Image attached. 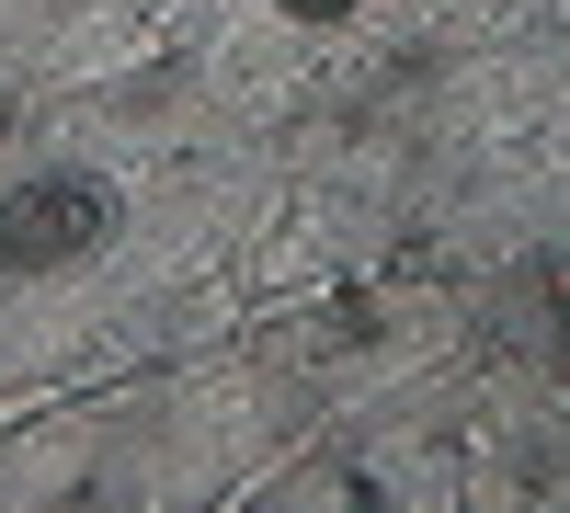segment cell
I'll use <instances>...</instances> for the list:
<instances>
[{
    "label": "cell",
    "mask_w": 570,
    "mask_h": 513,
    "mask_svg": "<svg viewBox=\"0 0 570 513\" xmlns=\"http://www.w3.org/2000/svg\"><path fill=\"white\" fill-rule=\"evenodd\" d=\"M0 115H12V103H0Z\"/></svg>",
    "instance_id": "3957f363"
},
{
    "label": "cell",
    "mask_w": 570,
    "mask_h": 513,
    "mask_svg": "<svg viewBox=\"0 0 570 513\" xmlns=\"http://www.w3.org/2000/svg\"><path fill=\"white\" fill-rule=\"evenodd\" d=\"M91 240H115V195L91 171H46V182H23L0 206V274H58Z\"/></svg>",
    "instance_id": "6da1fadb"
},
{
    "label": "cell",
    "mask_w": 570,
    "mask_h": 513,
    "mask_svg": "<svg viewBox=\"0 0 570 513\" xmlns=\"http://www.w3.org/2000/svg\"><path fill=\"white\" fill-rule=\"evenodd\" d=\"M297 12H354V0H297Z\"/></svg>",
    "instance_id": "7a4b0ae2"
}]
</instances>
